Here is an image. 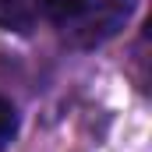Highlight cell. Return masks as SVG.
<instances>
[{"mask_svg": "<svg viewBox=\"0 0 152 152\" xmlns=\"http://www.w3.org/2000/svg\"><path fill=\"white\" fill-rule=\"evenodd\" d=\"M134 7H138V0H92V4L81 11V18H75L78 21L75 42L81 50H96V46L110 42V39L131 21Z\"/></svg>", "mask_w": 152, "mask_h": 152, "instance_id": "obj_1", "label": "cell"}, {"mask_svg": "<svg viewBox=\"0 0 152 152\" xmlns=\"http://www.w3.org/2000/svg\"><path fill=\"white\" fill-rule=\"evenodd\" d=\"M39 18V0H0V28L14 36H28Z\"/></svg>", "mask_w": 152, "mask_h": 152, "instance_id": "obj_2", "label": "cell"}, {"mask_svg": "<svg viewBox=\"0 0 152 152\" xmlns=\"http://www.w3.org/2000/svg\"><path fill=\"white\" fill-rule=\"evenodd\" d=\"M92 0H39V7L46 11V18H53V21H75L81 18V11L88 7Z\"/></svg>", "mask_w": 152, "mask_h": 152, "instance_id": "obj_3", "label": "cell"}, {"mask_svg": "<svg viewBox=\"0 0 152 152\" xmlns=\"http://www.w3.org/2000/svg\"><path fill=\"white\" fill-rule=\"evenodd\" d=\"M18 106L7 99V96H0V152L11 149V142L18 138Z\"/></svg>", "mask_w": 152, "mask_h": 152, "instance_id": "obj_4", "label": "cell"}]
</instances>
